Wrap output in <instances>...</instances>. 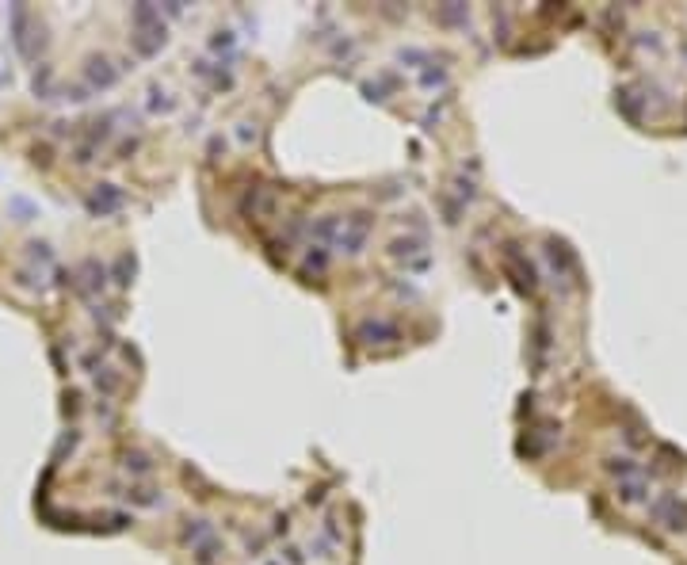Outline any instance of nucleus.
I'll return each instance as SVG.
<instances>
[{"mask_svg":"<svg viewBox=\"0 0 687 565\" xmlns=\"http://www.w3.org/2000/svg\"><path fill=\"white\" fill-rule=\"evenodd\" d=\"M356 340H363L367 348H374V344H397V340H401V329H397L393 321H386V317H367L356 329Z\"/></svg>","mask_w":687,"mask_h":565,"instance_id":"obj_1","label":"nucleus"},{"mask_svg":"<svg viewBox=\"0 0 687 565\" xmlns=\"http://www.w3.org/2000/svg\"><path fill=\"white\" fill-rule=\"evenodd\" d=\"M84 76H88V84H92V88H99V92H104V88H111V84L119 81V69L111 65V58H88Z\"/></svg>","mask_w":687,"mask_h":565,"instance_id":"obj_6","label":"nucleus"},{"mask_svg":"<svg viewBox=\"0 0 687 565\" xmlns=\"http://www.w3.org/2000/svg\"><path fill=\"white\" fill-rule=\"evenodd\" d=\"M302 268L321 275V271L329 268V249H325V245H314V241H309V249H306V256H302Z\"/></svg>","mask_w":687,"mask_h":565,"instance_id":"obj_8","label":"nucleus"},{"mask_svg":"<svg viewBox=\"0 0 687 565\" xmlns=\"http://www.w3.org/2000/svg\"><path fill=\"white\" fill-rule=\"evenodd\" d=\"M130 42H134V50L138 54H157L164 46V19L161 24H146V27H134V35H130Z\"/></svg>","mask_w":687,"mask_h":565,"instance_id":"obj_4","label":"nucleus"},{"mask_svg":"<svg viewBox=\"0 0 687 565\" xmlns=\"http://www.w3.org/2000/svg\"><path fill=\"white\" fill-rule=\"evenodd\" d=\"M653 516H657L668 531H687V504L680 501V496H672V493L661 496V501L653 504Z\"/></svg>","mask_w":687,"mask_h":565,"instance_id":"obj_3","label":"nucleus"},{"mask_svg":"<svg viewBox=\"0 0 687 565\" xmlns=\"http://www.w3.org/2000/svg\"><path fill=\"white\" fill-rule=\"evenodd\" d=\"M123 206V191H119L115 184H99L92 195H88V210L92 214H111V210Z\"/></svg>","mask_w":687,"mask_h":565,"instance_id":"obj_5","label":"nucleus"},{"mask_svg":"<svg viewBox=\"0 0 687 565\" xmlns=\"http://www.w3.org/2000/svg\"><path fill=\"white\" fill-rule=\"evenodd\" d=\"M126 496H130V501H134V504H146V508H153V504L161 501V496L153 493V489H138V485H130V489H126Z\"/></svg>","mask_w":687,"mask_h":565,"instance_id":"obj_10","label":"nucleus"},{"mask_svg":"<svg viewBox=\"0 0 687 565\" xmlns=\"http://www.w3.org/2000/svg\"><path fill=\"white\" fill-rule=\"evenodd\" d=\"M130 271H134V264H130V256H123V260H119V268H115V283H130L126 279Z\"/></svg>","mask_w":687,"mask_h":565,"instance_id":"obj_11","label":"nucleus"},{"mask_svg":"<svg viewBox=\"0 0 687 565\" xmlns=\"http://www.w3.org/2000/svg\"><path fill=\"white\" fill-rule=\"evenodd\" d=\"M123 466H126L130 474H149V470H153V459L146 455V451H126V455H123Z\"/></svg>","mask_w":687,"mask_h":565,"instance_id":"obj_9","label":"nucleus"},{"mask_svg":"<svg viewBox=\"0 0 687 565\" xmlns=\"http://www.w3.org/2000/svg\"><path fill=\"white\" fill-rule=\"evenodd\" d=\"M81 275H84V283H81V286H84L88 294H92V291H104V279H107V271L99 268L96 260H84V264H81Z\"/></svg>","mask_w":687,"mask_h":565,"instance_id":"obj_7","label":"nucleus"},{"mask_svg":"<svg viewBox=\"0 0 687 565\" xmlns=\"http://www.w3.org/2000/svg\"><path fill=\"white\" fill-rule=\"evenodd\" d=\"M428 241L424 237H397L390 245V256L401 260L405 268H428Z\"/></svg>","mask_w":687,"mask_h":565,"instance_id":"obj_2","label":"nucleus"}]
</instances>
